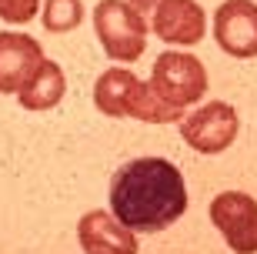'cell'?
<instances>
[{"mask_svg": "<svg viewBox=\"0 0 257 254\" xmlns=\"http://www.w3.org/2000/svg\"><path fill=\"white\" fill-rule=\"evenodd\" d=\"M127 4H131L134 10H137V14H154V10H157V4H161V0H127Z\"/></svg>", "mask_w": 257, "mask_h": 254, "instance_id": "15", "label": "cell"}, {"mask_svg": "<svg viewBox=\"0 0 257 254\" xmlns=\"http://www.w3.org/2000/svg\"><path fill=\"white\" fill-rule=\"evenodd\" d=\"M77 241L87 254H137V234L107 211H87L77 224Z\"/></svg>", "mask_w": 257, "mask_h": 254, "instance_id": "9", "label": "cell"}, {"mask_svg": "<svg viewBox=\"0 0 257 254\" xmlns=\"http://www.w3.org/2000/svg\"><path fill=\"white\" fill-rule=\"evenodd\" d=\"M214 37L230 57H257V4L254 0H224L214 14Z\"/></svg>", "mask_w": 257, "mask_h": 254, "instance_id": "6", "label": "cell"}, {"mask_svg": "<svg viewBox=\"0 0 257 254\" xmlns=\"http://www.w3.org/2000/svg\"><path fill=\"white\" fill-rule=\"evenodd\" d=\"M147 84L154 87V94L167 101L171 107L184 111L187 104L200 101L207 94V70L194 54H181V50H164L154 64V74Z\"/></svg>", "mask_w": 257, "mask_h": 254, "instance_id": "3", "label": "cell"}, {"mask_svg": "<svg viewBox=\"0 0 257 254\" xmlns=\"http://www.w3.org/2000/svg\"><path fill=\"white\" fill-rule=\"evenodd\" d=\"M240 131L237 111L224 101H210L181 124V137L197 154H224Z\"/></svg>", "mask_w": 257, "mask_h": 254, "instance_id": "4", "label": "cell"}, {"mask_svg": "<svg viewBox=\"0 0 257 254\" xmlns=\"http://www.w3.org/2000/svg\"><path fill=\"white\" fill-rule=\"evenodd\" d=\"M210 221L234 254H257V201L244 191H224L210 204Z\"/></svg>", "mask_w": 257, "mask_h": 254, "instance_id": "5", "label": "cell"}, {"mask_svg": "<svg viewBox=\"0 0 257 254\" xmlns=\"http://www.w3.org/2000/svg\"><path fill=\"white\" fill-rule=\"evenodd\" d=\"M40 0H0V20L7 24H27L37 17Z\"/></svg>", "mask_w": 257, "mask_h": 254, "instance_id": "14", "label": "cell"}, {"mask_svg": "<svg viewBox=\"0 0 257 254\" xmlns=\"http://www.w3.org/2000/svg\"><path fill=\"white\" fill-rule=\"evenodd\" d=\"M84 20V4L80 0H47L44 7V24L54 34H67Z\"/></svg>", "mask_w": 257, "mask_h": 254, "instance_id": "13", "label": "cell"}, {"mask_svg": "<svg viewBox=\"0 0 257 254\" xmlns=\"http://www.w3.org/2000/svg\"><path fill=\"white\" fill-rule=\"evenodd\" d=\"M110 211L131 231H164L187 211L184 174L164 157H134L110 181Z\"/></svg>", "mask_w": 257, "mask_h": 254, "instance_id": "1", "label": "cell"}, {"mask_svg": "<svg viewBox=\"0 0 257 254\" xmlns=\"http://www.w3.org/2000/svg\"><path fill=\"white\" fill-rule=\"evenodd\" d=\"M141 80L124 70V67H110L104 74L97 77L94 84V104L97 111L107 114V117H131V104H134V94H137Z\"/></svg>", "mask_w": 257, "mask_h": 254, "instance_id": "10", "label": "cell"}, {"mask_svg": "<svg viewBox=\"0 0 257 254\" xmlns=\"http://www.w3.org/2000/svg\"><path fill=\"white\" fill-rule=\"evenodd\" d=\"M44 64V50L34 37L4 30L0 34V94H20L34 70Z\"/></svg>", "mask_w": 257, "mask_h": 254, "instance_id": "8", "label": "cell"}, {"mask_svg": "<svg viewBox=\"0 0 257 254\" xmlns=\"http://www.w3.org/2000/svg\"><path fill=\"white\" fill-rule=\"evenodd\" d=\"M131 117L134 121H144V124H174L184 117V111L171 107L167 101H161V97L154 94V87L141 80L137 94H134V104H131Z\"/></svg>", "mask_w": 257, "mask_h": 254, "instance_id": "12", "label": "cell"}, {"mask_svg": "<svg viewBox=\"0 0 257 254\" xmlns=\"http://www.w3.org/2000/svg\"><path fill=\"white\" fill-rule=\"evenodd\" d=\"M94 30L114 60H137L147 47V20L127 0H100L94 7Z\"/></svg>", "mask_w": 257, "mask_h": 254, "instance_id": "2", "label": "cell"}, {"mask_svg": "<svg viewBox=\"0 0 257 254\" xmlns=\"http://www.w3.org/2000/svg\"><path fill=\"white\" fill-rule=\"evenodd\" d=\"M64 91H67V80H64V70H60L54 60H44V64L34 70L27 84L20 87V107L27 111H50L64 101Z\"/></svg>", "mask_w": 257, "mask_h": 254, "instance_id": "11", "label": "cell"}, {"mask_svg": "<svg viewBox=\"0 0 257 254\" xmlns=\"http://www.w3.org/2000/svg\"><path fill=\"white\" fill-rule=\"evenodd\" d=\"M151 27L164 44L191 47L204 37L207 17H204L197 0H161L157 10L151 14Z\"/></svg>", "mask_w": 257, "mask_h": 254, "instance_id": "7", "label": "cell"}]
</instances>
